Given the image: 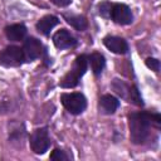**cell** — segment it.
Here are the masks:
<instances>
[{
  "label": "cell",
  "instance_id": "cell-3",
  "mask_svg": "<svg viewBox=\"0 0 161 161\" xmlns=\"http://www.w3.org/2000/svg\"><path fill=\"white\" fill-rule=\"evenodd\" d=\"M29 146H30V150L36 155L45 153L50 147V137L48 133V128L42 127V128L34 130L33 133L30 135Z\"/></svg>",
  "mask_w": 161,
  "mask_h": 161
},
{
  "label": "cell",
  "instance_id": "cell-1",
  "mask_svg": "<svg viewBox=\"0 0 161 161\" xmlns=\"http://www.w3.org/2000/svg\"><path fill=\"white\" fill-rule=\"evenodd\" d=\"M130 138L135 145H142L151 135V128L160 127L161 117L158 113L135 112L130 114Z\"/></svg>",
  "mask_w": 161,
  "mask_h": 161
},
{
  "label": "cell",
  "instance_id": "cell-10",
  "mask_svg": "<svg viewBox=\"0 0 161 161\" xmlns=\"http://www.w3.org/2000/svg\"><path fill=\"white\" fill-rule=\"evenodd\" d=\"M103 44L108 50H111L112 53H116V54H126L128 50L127 42L119 36H112V35L106 36L103 39Z\"/></svg>",
  "mask_w": 161,
  "mask_h": 161
},
{
  "label": "cell",
  "instance_id": "cell-7",
  "mask_svg": "<svg viewBox=\"0 0 161 161\" xmlns=\"http://www.w3.org/2000/svg\"><path fill=\"white\" fill-rule=\"evenodd\" d=\"M109 18L119 25H128L133 21L132 11L126 4H112Z\"/></svg>",
  "mask_w": 161,
  "mask_h": 161
},
{
  "label": "cell",
  "instance_id": "cell-9",
  "mask_svg": "<svg viewBox=\"0 0 161 161\" xmlns=\"http://www.w3.org/2000/svg\"><path fill=\"white\" fill-rule=\"evenodd\" d=\"M53 43L58 49H67L74 47L77 40L67 29H60L53 35Z\"/></svg>",
  "mask_w": 161,
  "mask_h": 161
},
{
  "label": "cell",
  "instance_id": "cell-5",
  "mask_svg": "<svg viewBox=\"0 0 161 161\" xmlns=\"http://www.w3.org/2000/svg\"><path fill=\"white\" fill-rule=\"evenodd\" d=\"M112 88L113 91L122 98H125L127 102H131V103H135L137 106H143V102H142V98L138 93V89L137 87L132 86L130 87L127 83H125L123 80H119V79H113V83H112Z\"/></svg>",
  "mask_w": 161,
  "mask_h": 161
},
{
  "label": "cell",
  "instance_id": "cell-8",
  "mask_svg": "<svg viewBox=\"0 0 161 161\" xmlns=\"http://www.w3.org/2000/svg\"><path fill=\"white\" fill-rule=\"evenodd\" d=\"M23 52H24V57L28 60H34L36 58H39L43 53V45L40 43V40H38L34 36H29L25 39L24 45H23Z\"/></svg>",
  "mask_w": 161,
  "mask_h": 161
},
{
  "label": "cell",
  "instance_id": "cell-13",
  "mask_svg": "<svg viewBox=\"0 0 161 161\" xmlns=\"http://www.w3.org/2000/svg\"><path fill=\"white\" fill-rule=\"evenodd\" d=\"M5 34L11 42H20L26 34V28L24 24H13L5 28Z\"/></svg>",
  "mask_w": 161,
  "mask_h": 161
},
{
  "label": "cell",
  "instance_id": "cell-4",
  "mask_svg": "<svg viewBox=\"0 0 161 161\" xmlns=\"http://www.w3.org/2000/svg\"><path fill=\"white\" fill-rule=\"evenodd\" d=\"M60 101L64 108L72 114H80L87 107V99L79 92L63 93L60 96Z\"/></svg>",
  "mask_w": 161,
  "mask_h": 161
},
{
  "label": "cell",
  "instance_id": "cell-14",
  "mask_svg": "<svg viewBox=\"0 0 161 161\" xmlns=\"http://www.w3.org/2000/svg\"><path fill=\"white\" fill-rule=\"evenodd\" d=\"M88 63L91 64V68L96 75H99L106 65V59L101 53H93L88 57Z\"/></svg>",
  "mask_w": 161,
  "mask_h": 161
},
{
  "label": "cell",
  "instance_id": "cell-12",
  "mask_svg": "<svg viewBox=\"0 0 161 161\" xmlns=\"http://www.w3.org/2000/svg\"><path fill=\"white\" fill-rule=\"evenodd\" d=\"M59 23V19L54 15H45L43 16L42 19H39V21L36 23V30L43 34V35H48L50 33V30L58 25Z\"/></svg>",
  "mask_w": 161,
  "mask_h": 161
},
{
  "label": "cell",
  "instance_id": "cell-17",
  "mask_svg": "<svg viewBox=\"0 0 161 161\" xmlns=\"http://www.w3.org/2000/svg\"><path fill=\"white\" fill-rule=\"evenodd\" d=\"M111 6L112 4L108 1H103L98 5V13L99 15H102L103 18H109V11H111Z\"/></svg>",
  "mask_w": 161,
  "mask_h": 161
},
{
  "label": "cell",
  "instance_id": "cell-19",
  "mask_svg": "<svg viewBox=\"0 0 161 161\" xmlns=\"http://www.w3.org/2000/svg\"><path fill=\"white\" fill-rule=\"evenodd\" d=\"M54 5H57V6H59V8H64V6H68L70 3H72V0H50Z\"/></svg>",
  "mask_w": 161,
  "mask_h": 161
},
{
  "label": "cell",
  "instance_id": "cell-6",
  "mask_svg": "<svg viewBox=\"0 0 161 161\" xmlns=\"http://www.w3.org/2000/svg\"><path fill=\"white\" fill-rule=\"evenodd\" d=\"M25 60L24 52L19 47L9 45L0 53V64L4 67H18Z\"/></svg>",
  "mask_w": 161,
  "mask_h": 161
},
{
  "label": "cell",
  "instance_id": "cell-15",
  "mask_svg": "<svg viewBox=\"0 0 161 161\" xmlns=\"http://www.w3.org/2000/svg\"><path fill=\"white\" fill-rule=\"evenodd\" d=\"M64 19L68 24H70L77 30H86L88 26V23L84 16L77 15V14H64Z\"/></svg>",
  "mask_w": 161,
  "mask_h": 161
},
{
  "label": "cell",
  "instance_id": "cell-11",
  "mask_svg": "<svg viewBox=\"0 0 161 161\" xmlns=\"http://www.w3.org/2000/svg\"><path fill=\"white\" fill-rule=\"evenodd\" d=\"M99 112L104 114H112L119 107V101L112 94H103L98 102Z\"/></svg>",
  "mask_w": 161,
  "mask_h": 161
},
{
  "label": "cell",
  "instance_id": "cell-2",
  "mask_svg": "<svg viewBox=\"0 0 161 161\" xmlns=\"http://www.w3.org/2000/svg\"><path fill=\"white\" fill-rule=\"evenodd\" d=\"M88 67V58L82 54L78 55L73 63L72 69L63 77V79L60 80V87L63 88H73L79 83V79L83 77V74L86 73Z\"/></svg>",
  "mask_w": 161,
  "mask_h": 161
},
{
  "label": "cell",
  "instance_id": "cell-16",
  "mask_svg": "<svg viewBox=\"0 0 161 161\" xmlns=\"http://www.w3.org/2000/svg\"><path fill=\"white\" fill-rule=\"evenodd\" d=\"M68 158H69V156L63 150H59V148L53 150V152L50 153V160H53V161H65Z\"/></svg>",
  "mask_w": 161,
  "mask_h": 161
},
{
  "label": "cell",
  "instance_id": "cell-18",
  "mask_svg": "<svg viewBox=\"0 0 161 161\" xmlns=\"http://www.w3.org/2000/svg\"><path fill=\"white\" fill-rule=\"evenodd\" d=\"M146 65L150 69H152L155 72H158V69H160V60H157L156 58H147L146 59Z\"/></svg>",
  "mask_w": 161,
  "mask_h": 161
}]
</instances>
